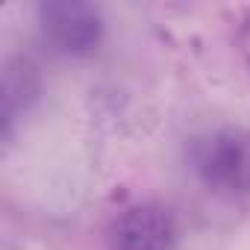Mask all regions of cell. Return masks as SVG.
Instances as JSON below:
<instances>
[{"label":"cell","instance_id":"obj_1","mask_svg":"<svg viewBox=\"0 0 250 250\" xmlns=\"http://www.w3.org/2000/svg\"><path fill=\"white\" fill-rule=\"evenodd\" d=\"M191 171L197 180L221 197L250 194V133L247 130H215L191 142Z\"/></svg>","mask_w":250,"mask_h":250},{"label":"cell","instance_id":"obj_2","mask_svg":"<svg viewBox=\"0 0 250 250\" xmlns=\"http://www.w3.org/2000/svg\"><path fill=\"white\" fill-rule=\"evenodd\" d=\"M106 244L109 250H177L180 224L162 203H133L112 221Z\"/></svg>","mask_w":250,"mask_h":250},{"label":"cell","instance_id":"obj_3","mask_svg":"<svg viewBox=\"0 0 250 250\" xmlns=\"http://www.w3.org/2000/svg\"><path fill=\"white\" fill-rule=\"evenodd\" d=\"M44 39L65 56H88L103 36L100 12L83 0H47L39 6Z\"/></svg>","mask_w":250,"mask_h":250}]
</instances>
